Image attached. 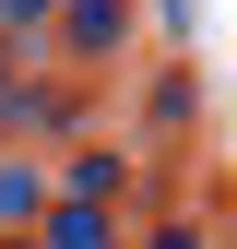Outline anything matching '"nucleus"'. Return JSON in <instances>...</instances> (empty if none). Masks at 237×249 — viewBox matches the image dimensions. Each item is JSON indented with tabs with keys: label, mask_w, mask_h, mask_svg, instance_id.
<instances>
[{
	"label": "nucleus",
	"mask_w": 237,
	"mask_h": 249,
	"mask_svg": "<svg viewBox=\"0 0 237 249\" xmlns=\"http://www.w3.org/2000/svg\"><path fill=\"white\" fill-rule=\"evenodd\" d=\"M118 36H131V0H71L59 12V48L71 59H118Z\"/></svg>",
	"instance_id": "nucleus-1"
},
{
	"label": "nucleus",
	"mask_w": 237,
	"mask_h": 249,
	"mask_svg": "<svg viewBox=\"0 0 237 249\" xmlns=\"http://www.w3.org/2000/svg\"><path fill=\"white\" fill-rule=\"evenodd\" d=\"M48 249H118L107 202H59V213H48Z\"/></svg>",
	"instance_id": "nucleus-2"
},
{
	"label": "nucleus",
	"mask_w": 237,
	"mask_h": 249,
	"mask_svg": "<svg viewBox=\"0 0 237 249\" xmlns=\"http://www.w3.org/2000/svg\"><path fill=\"white\" fill-rule=\"evenodd\" d=\"M36 202H48V178H36V166H0V213H36Z\"/></svg>",
	"instance_id": "nucleus-3"
},
{
	"label": "nucleus",
	"mask_w": 237,
	"mask_h": 249,
	"mask_svg": "<svg viewBox=\"0 0 237 249\" xmlns=\"http://www.w3.org/2000/svg\"><path fill=\"white\" fill-rule=\"evenodd\" d=\"M48 12H59V0H0V36H36Z\"/></svg>",
	"instance_id": "nucleus-4"
},
{
	"label": "nucleus",
	"mask_w": 237,
	"mask_h": 249,
	"mask_svg": "<svg viewBox=\"0 0 237 249\" xmlns=\"http://www.w3.org/2000/svg\"><path fill=\"white\" fill-rule=\"evenodd\" d=\"M154 249H202V237H190V226H154Z\"/></svg>",
	"instance_id": "nucleus-5"
}]
</instances>
